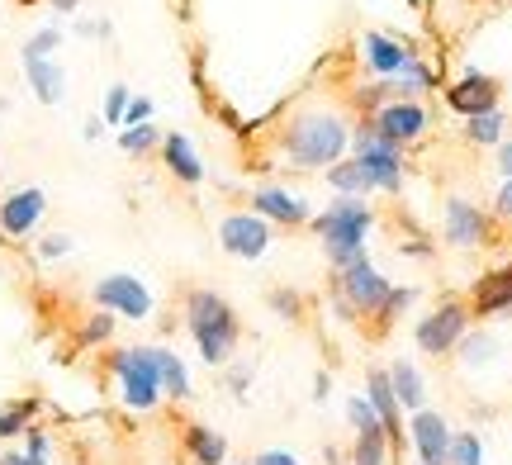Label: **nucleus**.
I'll use <instances>...</instances> for the list:
<instances>
[{"mask_svg":"<svg viewBox=\"0 0 512 465\" xmlns=\"http://www.w3.org/2000/svg\"><path fill=\"white\" fill-rule=\"evenodd\" d=\"M351 133H356V114L347 105L309 100L280 119L275 148L294 171H328L342 157H351Z\"/></svg>","mask_w":512,"mask_h":465,"instance_id":"obj_1","label":"nucleus"},{"mask_svg":"<svg viewBox=\"0 0 512 465\" xmlns=\"http://www.w3.org/2000/svg\"><path fill=\"white\" fill-rule=\"evenodd\" d=\"M185 333H190V342L200 347L204 366L223 371V366L233 361V352H238V342H242V318L219 290L195 285V290L185 295Z\"/></svg>","mask_w":512,"mask_h":465,"instance_id":"obj_2","label":"nucleus"},{"mask_svg":"<svg viewBox=\"0 0 512 465\" xmlns=\"http://www.w3.org/2000/svg\"><path fill=\"white\" fill-rule=\"evenodd\" d=\"M313 238L323 247L332 271H342L351 261L370 257V233H375V209L366 200H351V195H332V205H323L309 219Z\"/></svg>","mask_w":512,"mask_h":465,"instance_id":"obj_3","label":"nucleus"},{"mask_svg":"<svg viewBox=\"0 0 512 465\" xmlns=\"http://www.w3.org/2000/svg\"><path fill=\"white\" fill-rule=\"evenodd\" d=\"M389 290H394V280L384 276L370 257L332 271V309L342 314V323H375V314L384 309Z\"/></svg>","mask_w":512,"mask_h":465,"instance_id":"obj_4","label":"nucleus"},{"mask_svg":"<svg viewBox=\"0 0 512 465\" xmlns=\"http://www.w3.org/2000/svg\"><path fill=\"white\" fill-rule=\"evenodd\" d=\"M475 328V314L460 295H441L432 309H422L413 318V347L422 356H456V347L465 342V333Z\"/></svg>","mask_w":512,"mask_h":465,"instance_id":"obj_5","label":"nucleus"},{"mask_svg":"<svg viewBox=\"0 0 512 465\" xmlns=\"http://www.w3.org/2000/svg\"><path fill=\"white\" fill-rule=\"evenodd\" d=\"M114 385H119V399L124 409L133 413H152L162 404V380H157V356L152 347H119V352L105 356Z\"/></svg>","mask_w":512,"mask_h":465,"instance_id":"obj_6","label":"nucleus"},{"mask_svg":"<svg viewBox=\"0 0 512 465\" xmlns=\"http://www.w3.org/2000/svg\"><path fill=\"white\" fill-rule=\"evenodd\" d=\"M351 157H356L361 171L370 176V190H375V195H403V181H408V152L394 148L389 138H380L366 119H356Z\"/></svg>","mask_w":512,"mask_h":465,"instance_id":"obj_7","label":"nucleus"},{"mask_svg":"<svg viewBox=\"0 0 512 465\" xmlns=\"http://www.w3.org/2000/svg\"><path fill=\"white\" fill-rule=\"evenodd\" d=\"M494 219H489V209H479L475 200H465V195H451L446 205H441V242L446 247H456V252H479V247H489L494 242Z\"/></svg>","mask_w":512,"mask_h":465,"instance_id":"obj_8","label":"nucleus"},{"mask_svg":"<svg viewBox=\"0 0 512 465\" xmlns=\"http://www.w3.org/2000/svg\"><path fill=\"white\" fill-rule=\"evenodd\" d=\"M366 124L380 138H389L394 148H418L422 138L432 133V110L422 100H394V105H380L375 114H366Z\"/></svg>","mask_w":512,"mask_h":465,"instance_id":"obj_9","label":"nucleus"},{"mask_svg":"<svg viewBox=\"0 0 512 465\" xmlns=\"http://www.w3.org/2000/svg\"><path fill=\"white\" fill-rule=\"evenodd\" d=\"M95 309H105V314L124 318V323H143L152 318V290H147L138 276H128V271H114V276H100L95 280Z\"/></svg>","mask_w":512,"mask_h":465,"instance_id":"obj_10","label":"nucleus"},{"mask_svg":"<svg viewBox=\"0 0 512 465\" xmlns=\"http://www.w3.org/2000/svg\"><path fill=\"white\" fill-rule=\"evenodd\" d=\"M275 242V228L261 219V214H252V209H233V214H223L219 219V247L228 252V257L238 261H261L266 252H271Z\"/></svg>","mask_w":512,"mask_h":465,"instance_id":"obj_11","label":"nucleus"},{"mask_svg":"<svg viewBox=\"0 0 512 465\" xmlns=\"http://www.w3.org/2000/svg\"><path fill=\"white\" fill-rule=\"evenodd\" d=\"M408 451L418 456V465H451V423H446V413H437L432 404L418 413H408Z\"/></svg>","mask_w":512,"mask_h":465,"instance_id":"obj_12","label":"nucleus"},{"mask_svg":"<svg viewBox=\"0 0 512 465\" xmlns=\"http://www.w3.org/2000/svg\"><path fill=\"white\" fill-rule=\"evenodd\" d=\"M441 100H446V110H451V114H460V119H475V114L498 110L503 86H498V76H489V72H465V76H456V81L441 91Z\"/></svg>","mask_w":512,"mask_h":465,"instance_id":"obj_13","label":"nucleus"},{"mask_svg":"<svg viewBox=\"0 0 512 465\" xmlns=\"http://www.w3.org/2000/svg\"><path fill=\"white\" fill-rule=\"evenodd\" d=\"M247 205L271 228H309V219H313V205L290 186H256Z\"/></svg>","mask_w":512,"mask_h":465,"instance_id":"obj_14","label":"nucleus"},{"mask_svg":"<svg viewBox=\"0 0 512 465\" xmlns=\"http://www.w3.org/2000/svg\"><path fill=\"white\" fill-rule=\"evenodd\" d=\"M465 304H470V314H475L479 323L512 318V261H503V266H489V271H484V276L470 285Z\"/></svg>","mask_w":512,"mask_h":465,"instance_id":"obj_15","label":"nucleus"},{"mask_svg":"<svg viewBox=\"0 0 512 465\" xmlns=\"http://www.w3.org/2000/svg\"><path fill=\"white\" fill-rule=\"evenodd\" d=\"M356 48H361V62L375 72V81H384V76H399L403 67L418 57L408 38H394V34H384V29H366Z\"/></svg>","mask_w":512,"mask_h":465,"instance_id":"obj_16","label":"nucleus"},{"mask_svg":"<svg viewBox=\"0 0 512 465\" xmlns=\"http://www.w3.org/2000/svg\"><path fill=\"white\" fill-rule=\"evenodd\" d=\"M370 399V409H375V418H380L384 437H389V447L403 451L408 447V428H403V409L399 399H394V390H389V371L384 366H375V371L366 375V390H361Z\"/></svg>","mask_w":512,"mask_h":465,"instance_id":"obj_17","label":"nucleus"},{"mask_svg":"<svg viewBox=\"0 0 512 465\" xmlns=\"http://www.w3.org/2000/svg\"><path fill=\"white\" fill-rule=\"evenodd\" d=\"M43 209H48V195L38 186H24V190H10L5 200H0V233L5 238H29L43 219Z\"/></svg>","mask_w":512,"mask_h":465,"instance_id":"obj_18","label":"nucleus"},{"mask_svg":"<svg viewBox=\"0 0 512 465\" xmlns=\"http://www.w3.org/2000/svg\"><path fill=\"white\" fill-rule=\"evenodd\" d=\"M162 167L181 181V186H200L204 176V157H200V148L185 138V133H162Z\"/></svg>","mask_w":512,"mask_h":465,"instance_id":"obj_19","label":"nucleus"},{"mask_svg":"<svg viewBox=\"0 0 512 465\" xmlns=\"http://www.w3.org/2000/svg\"><path fill=\"white\" fill-rule=\"evenodd\" d=\"M384 371H389V390H394V399H399L403 413L427 409V375H422V366L413 361V356H399V361H389Z\"/></svg>","mask_w":512,"mask_h":465,"instance_id":"obj_20","label":"nucleus"},{"mask_svg":"<svg viewBox=\"0 0 512 465\" xmlns=\"http://www.w3.org/2000/svg\"><path fill=\"white\" fill-rule=\"evenodd\" d=\"M181 447L195 465H228V437L214 432L209 423H185L181 428Z\"/></svg>","mask_w":512,"mask_h":465,"instance_id":"obj_21","label":"nucleus"},{"mask_svg":"<svg viewBox=\"0 0 512 465\" xmlns=\"http://www.w3.org/2000/svg\"><path fill=\"white\" fill-rule=\"evenodd\" d=\"M24 76H29V86L43 105H62V95H67V72H62V62L53 57H29L24 62Z\"/></svg>","mask_w":512,"mask_h":465,"instance_id":"obj_22","label":"nucleus"},{"mask_svg":"<svg viewBox=\"0 0 512 465\" xmlns=\"http://www.w3.org/2000/svg\"><path fill=\"white\" fill-rule=\"evenodd\" d=\"M152 356H157L162 399H171V404H185V399H190V371H185V361L171 352V347H152Z\"/></svg>","mask_w":512,"mask_h":465,"instance_id":"obj_23","label":"nucleus"},{"mask_svg":"<svg viewBox=\"0 0 512 465\" xmlns=\"http://www.w3.org/2000/svg\"><path fill=\"white\" fill-rule=\"evenodd\" d=\"M323 181H328L332 195H351V200H370L375 190H370V176L361 171V162L356 157H342L337 167L323 171Z\"/></svg>","mask_w":512,"mask_h":465,"instance_id":"obj_24","label":"nucleus"},{"mask_svg":"<svg viewBox=\"0 0 512 465\" xmlns=\"http://www.w3.org/2000/svg\"><path fill=\"white\" fill-rule=\"evenodd\" d=\"M465 143L470 148H498L503 138H508V114H503V105L489 114H475V119H465Z\"/></svg>","mask_w":512,"mask_h":465,"instance_id":"obj_25","label":"nucleus"},{"mask_svg":"<svg viewBox=\"0 0 512 465\" xmlns=\"http://www.w3.org/2000/svg\"><path fill=\"white\" fill-rule=\"evenodd\" d=\"M351 465H394V447L384 428H366L351 437Z\"/></svg>","mask_w":512,"mask_h":465,"instance_id":"obj_26","label":"nucleus"},{"mask_svg":"<svg viewBox=\"0 0 512 465\" xmlns=\"http://www.w3.org/2000/svg\"><path fill=\"white\" fill-rule=\"evenodd\" d=\"M494 352H498L494 333H484V328H470V333H465V342L456 347V361L465 366V371H484V366L494 361Z\"/></svg>","mask_w":512,"mask_h":465,"instance_id":"obj_27","label":"nucleus"},{"mask_svg":"<svg viewBox=\"0 0 512 465\" xmlns=\"http://www.w3.org/2000/svg\"><path fill=\"white\" fill-rule=\"evenodd\" d=\"M34 413H38V399H19V404H5V409H0V442H10V437H24V432L34 428Z\"/></svg>","mask_w":512,"mask_h":465,"instance_id":"obj_28","label":"nucleus"},{"mask_svg":"<svg viewBox=\"0 0 512 465\" xmlns=\"http://www.w3.org/2000/svg\"><path fill=\"white\" fill-rule=\"evenodd\" d=\"M451 465H484V437L475 428L451 432Z\"/></svg>","mask_w":512,"mask_h":465,"instance_id":"obj_29","label":"nucleus"},{"mask_svg":"<svg viewBox=\"0 0 512 465\" xmlns=\"http://www.w3.org/2000/svg\"><path fill=\"white\" fill-rule=\"evenodd\" d=\"M119 148H124L128 157H143V152L162 148V129H157V124H133V129H119Z\"/></svg>","mask_w":512,"mask_h":465,"instance_id":"obj_30","label":"nucleus"},{"mask_svg":"<svg viewBox=\"0 0 512 465\" xmlns=\"http://www.w3.org/2000/svg\"><path fill=\"white\" fill-rule=\"evenodd\" d=\"M114 323H119L114 314L95 309V314L86 318V323H81V333H76V347H105V342L114 337Z\"/></svg>","mask_w":512,"mask_h":465,"instance_id":"obj_31","label":"nucleus"},{"mask_svg":"<svg viewBox=\"0 0 512 465\" xmlns=\"http://www.w3.org/2000/svg\"><path fill=\"white\" fill-rule=\"evenodd\" d=\"M413 299H418V285H394V290H389V299H384V309L375 314V328H394V323H399V314L413 304Z\"/></svg>","mask_w":512,"mask_h":465,"instance_id":"obj_32","label":"nucleus"},{"mask_svg":"<svg viewBox=\"0 0 512 465\" xmlns=\"http://www.w3.org/2000/svg\"><path fill=\"white\" fill-rule=\"evenodd\" d=\"M347 423L351 432H366V428H380V418H375V409H370V399L366 394H347Z\"/></svg>","mask_w":512,"mask_h":465,"instance_id":"obj_33","label":"nucleus"},{"mask_svg":"<svg viewBox=\"0 0 512 465\" xmlns=\"http://www.w3.org/2000/svg\"><path fill=\"white\" fill-rule=\"evenodd\" d=\"M266 304H271V314L285 318V323L304 318V299L294 295V290H285V285H280V290H271V295H266Z\"/></svg>","mask_w":512,"mask_h":465,"instance_id":"obj_34","label":"nucleus"},{"mask_svg":"<svg viewBox=\"0 0 512 465\" xmlns=\"http://www.w3.org/2000/svg\"><path fill=\"white\" fill-rule=\"evenodd\" d=\"M57 48H62V29H38L34 38H29V43H24V62H29V57H53Z\"/></svg>","mask_w":512,"mask_h":465,"instance_id":"obj_35","label":"nucleus"},{"mask_svg":"<svg viewBox=\"0 0 512 465\" xmlns=\"http://www.w3.org/2000/svg\"><path fill=\"white\" fill-rule=\"evenodd\" d=\"M128 100H133V91L128 86H110V95H105V124H124V110H128Z\"/></svg>","mask_w":512,"mask_h":465,"instance_id":"obj_36","label":"nucleus"},{"mask_svg":"<svg viewBox=\"0 0 512 465\" xmlns=\"http://www.w3.org/2000/svg\"><path fill=\"white\" fill-rule=\"evenodd\" d=\"M494 224H512V176H503L494 190V209H489Z\"/></svg>","mask_w":512,"mask_h":465,"instance_id":"obj_37","label":"nucleus"},{"mask_svg":"<svg viewBox=\"0 0 512 465\" xmlns=\"http://www.w3.org/2000/svg\"><path fill=\"white\" fill-rule=\"evenodd\" d=\"M24 456H38V461H53V437L43 428H29L24 432Z\"/></svg>","mask_w":512,"mask_h":465,"instance_id":"obj_38","label":"nucleus"},{"mask_svg":"<svg viewBox=\"0 0 512 465\" xmlns=\"http://www.w3.org/2000/svg\"><path fill=\"white\" fill-rule=\"evenodd\" d=\"M133 124H152V100H147V95H133V100H128L119 129H133Z\"/></svg>","mask_w":512,"mask_h":465,"instance_id":"obj_39","label":"nucleus"},{"mask_svg":"<svg viewBox=\"0 0 512 465\" xmlns=\"http://www.w3.org/2000/svg\"><path fill=\"white\" fill-rule=\"evenodd\" d=\"M67 252H72V238H67V233H48V238L38 242V257L43 261H57V257H67Z\"/></svg>","mask_w":512,"mask_h":465,"instance_id":"obj_40","label":"nucleus"},{"mask_svg":"<svg viewBox=\"0 0 512 465\" xmlns=\"http://www.w3.org/2000/svg\"><path fill=\"white\" fill-rule=\"evenodd\" d=\"M252 465H304V461H299L294 451H285V447H271V451H256Z\"/></svg>","mask_w":512,"mask_h":465,"instance_id":"obj_41","label":"nucleus"},{"mask_svg":"<svg viewBox=\"0 0 512 465\" xmlns=\"http://www.w3.org/2000/svg\"><path fill=\"white\" fill-rule=\"evenodd\" d=\"M228 390H233V394L252 390V366H228Z\"/></svg>","mask_w":512,"mask_h":465,"instance_id":"obj_42","label":"nucleus"},{"mask_svg":"<svg viewBox=\"0 0 512 465\" xmlns=\"http://www.w3.org/2000/svg\"><path fill=\"white\" fill-rule=\"evenodd\" d=\"M498 176H512V138L498 143Z\"/></svg>","mask_w":512,"mask_h":465,"instance_id":"obj_43","label":"nucleus"},{"mask_svg":"<svg viewBox=\"0 0 512 465\" xmlns=\"http://www.w3.org/2000/svg\"><path fill=\"white\" fill-rule=\"evenodd\" d=\"M328 394H332V375H328V371H318V375H313V399L323 404Z\"/></svg>","mask_w":512,"mask_h":465,"instance_id":"obj_44","label":"nucleus"},{"mask_svg":"<svg viewBox=\"0 0 512 465\" xmlns=\"http://www.w3.org/2000/svg\"><path fill=\"white\" fill-rule=\"evenodd\" d=\"M0 465H53V461H38V456H24V451H5Z\"/></svg>","mask_w":512,"mask_h":465,"instance_id":"obj_45","label":"nucleus"},{"mask_svg":"<svg viewBox=\"0 0 512 465\" xmlns=\"http://www.w3.org/2000/svg\"><path fill=\"white\" fill-rule=\"evenodd\" d=\"M403 252H408V257H432V247H427V242H403Z\"/></svg>","mask_w":512,"mask_h":465,"instance_id":"obj_46","label":"nucleus"},{"mask_svg":"<svg viewBox=\"0 0 512 465\" xmlns=\"http://www.w3.org/2000/svg\"><path fill=\"white\" fill-rule=\"evenodd\" d=\"M15 5H38V0H15Z\"/></svg>","mask_w":512,"mask_h":465,"instance_id":"obj_47","label":"nucleus"}]
</instances>
